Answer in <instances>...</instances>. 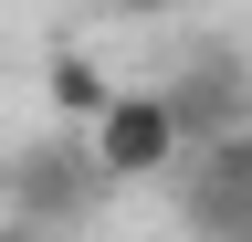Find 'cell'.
I'll list each match as a JSON object with an SVG mask.
<instances>
[{"label":"cell","instance_id":"6da1fadb","mask_svg":"<svg viewBox=\"0 0 252 242\" xmlns=\"http://www.w3.org/2000/svg\"><path fill=\"white\" fill-rule=\"evenodd\" d=\"M94 200H105V169H94L84 137H32L0 158V221H42V232H84Z\"/></svg>","mask_w":252,"mask_h":242},{"label":"cell","instance_id":"7a4b0ae2","mask_svg":"<svg viewBox=\"0 0 252 242\" xmlns=\"http://www.w3.org/2000/svg\"><path fill=\"white\" fill-rule=\"evenodd\" d=\"M84 147H94V169H105V190H137V179L189 169V127H179L168 84H126V95L84 127Z\"/></svg>","mask_w":252,"mask_h":242},{"label":"cell","instance_id":"3957f363","mask_svg":"<svg viewBox=\"0 0 252 242\" xmlns=\"http://www.w3.org/2000/svg\"><path fill=\"white\" fill-rule=\"evenodd\" d=\"M168 105L189 127V158H200V147H220V137L252 127V74L231 64V53H189V64L168 74Z\"/></svg>","mask_w":252,"mask_h":242},{"label":"cell","instance_id":"277c9868","mask_svg":"<svg viewBox=\"0 0 252 242\" xmlns=\"http://www.w3.org/2000/svg\"><path fill=\"white\" fill-rule=\"evenodd\" d=\"M116 95H126V84H116L105 64H94V53H84V42H63V53H53V64H42V105L63 116V127H94V116H105Z\"/></svg>","mask_w":252,"mask_h":242},{"label":"cell","instance_id":"5b68a950","mask_svg":"<svg viewBox=\"0 0 252 242\" xmlns=\"http://www.w3.org/2000/svg\"><path fill=\"white\" fill-rule=\"evenodd\" d=\"M0 242H74V232H42V221H0Z\"/></svg>","mask_w":252,"mask_h":242},{"label":"cell","instance_id":"8992f818","mask_svg":"<svg viewBox=\"0 0 252 242\" xmlns=\"http://www.w3.org/2000/svg\"><path fill=\"white\" fill-rule=\"evenodd\" d=\"M105 11H126V21H158V11H179V0H105Z\"/></svg>","mask_w":252,"mask_h":242},{"label":"cell","instance_id":"52a82bcc","mask_svg":"<svg viewBox=\"0 0 252 242\" xmlns=\"http://www.w3.org/2000/svg\"><path fill=\"white\" fill-rule=\"evenodd\" d=\"M242 242H252V232H242Z\"/></svg>","mask_w":252,"mask_h":242}]
</instances>
